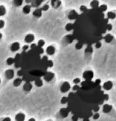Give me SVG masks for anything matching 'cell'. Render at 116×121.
<instances>
[{
    "label": "cell",
    "instance_id": "obj_30",
    "mask_svg": "<svg viewBox=\"0 0 116 121\" xmlns=\"http://www.w3.org/2000/svg\"><path fill=\"white\" fill-rule=\"evenodd\" d=\"M100 10L102 11H103V12H104L107 11V5L103 4H101L100 5L99 7Z\"/></svg>",
    "mask_w": 116,
    "mask_h": 121
},
{
    "label": "cell",
    "instance_id": "obj_42",
    "mask_svg": "<svg viewBox=\"0 0 116 121\" xmlns=\"http://www.w3.org/2000/svg\"><path fill=\"white\" fill-rule=\"evenodd\" d=\"M2 37H3V35L0 32V40L2 38Z\"/></svg>",
    "mask_w": 116,
    "mask_h": 121
},
{
    "label": "cell",
    "instance_id": "obj_13",
    "mask_svg": "<svg viewBox=\"0 0 116 121\" xmlns=\"http://www.w3.org/2000/svg\"><path fill=\"white\" fill-rule=\"evenodd\" d=\"M69 113V110L66 108H62L59 111V114L61 117L64 118H66Z\"/></svg>",
    "mask_w": 116,
    "mask_h": 121
},
{
    "label": "cell",
    "instance_id": "obj_40",
    "mask_svg": "<svg viewBox=\"0 0 116 121\" xmlns=\"http://www.w3.org/2000/svg\"><path fill=\"white\" fill-rule=\"evenodd\" d=\"M17 75L21 77L23 75V72H22L21 70H19L18 72H17Z\"/></svg>",
    "mask_w": 116,
    "mask_h": 121
},
{
    "label": "cell",
    "instance_id": "obj_39",
    "mask_svg": "<svg viewBox=\"0 0 116 121\" xmlns=\"http://www.w3.org/2000/svg\"><path fill=\"white\" fill-rule=\"evenodd\" d=\"M39 49V52L40 54H42L44 52V50L43 48H38Z\"/></svg>",
    "mask_w": 116,
    "mask_h": 121
},
{
    "label": "cell",
    "instance_id": "obj_37",
    "mask_svg": "<svg viewBox=\"0 0 116 121\" xmlns=\"http://www.w3.org/2000/svg\"><path fill=\"white\" fill-rule=\"evenodd\" d=\"M2 120L4 121H11V119L10 117H3V118L2 119Z\"/></svg>",
    "mask_w": 116,
    "mask_h": 121
},
{
    "label": "cell",
    "instance_id": "obj_31",
    "mask_svg": "<svg viewBox=\"0 0 116 121\" xmlns=\"http://www.w3.org/2000/svg\"><path fill=\"white\" fill-rule=\"evenodd\" d=\"M89 9V8H88V7L85 5H82L81 6H80L79 7V11L81 13H83V12L87 11Z\"/></svg>",
    "mask_w": 116,
    "mask_h": 121
},
{
    "label": "cell",
    "instance_id": "obj_25",
    "mask_svg": "<svg viewBox=\"0 0 116 121\" xmlns=\"http://www.w3.org/2000/svg\"><path fill=\"white\" fill-rule=\"evenodd\" d=\"M7 12V10L5 6L0 5V17H4L5 16Z\"/></svg>",
    "mask_w": 116,
    "mask_h": 121
},
{
    "label": "cell",
    "instance_id": "obj_1",
    "mask_svg": "<svg viewBox=\"0 0 116 121\" xmlns=\"http://www.w3.org/2000/svg\"><path fill=\"white\" fill-rule=\"evenodd\" d=\"M109 20L99 8H90L79 14L73 23V35L83 46H93L103 40Z\"/></svg>",
    "mask_w": 116,
    "mask_h": 121
},
{
    "label": "cell",
    "instance_id": "obj_43",
    "mask_svg": "<svg viewBox=\"0 0 116 121\" xmlns=\"http://www.w3.org/2000/svg\"><path fill=\"white\" fill-rule=\"evenodd\" d=\"M1 83V78H0V85Z\"/></svg>",
    "mask_w": 116,
    "mask_h": 121
},
{
    "label": "cell",
    "instance_id": "obj_41",
    "mask_svg": "<svg viewBox=\"0 0 116 121\" xmlns=\"http://www.w3.org/2000/svg\"><path fill=\"white\" fill-rule=\"evenodd\" d=\"M28 121H36V119L34 118V117H31V118H30L29 120H28Z\"/></svg>",
    "mask_w": 116,
    "mask_h": 121
},
{
    "label": "cell",
    "instance_id": "obj_15",
    "mask_svg": "<svg viewBox=\"0 0 116 121\" xmlns=\"http://www.w3.org/2000/svg\"><path fill=\"white\" fill-rule=\"evenodd\" d=\"M26 118L25 114L22 112H19L17 113L15 117V119L17 121H25Z\"/></svg>",
    "mask_w": 116,
    "mask_h": 121
},
{
    "label": "cell",
    "instance_id": "obj_38",
    "mask_svg": "<svg viewBox=\"0 0 116 121\" xmlns=\"http://www.w3.org/2000/svg\"><path fill=\"white\" fill-rule=\"evenodd\" d=\"M30 47V48H31V49H34V48H36L37 47V44H35L31 43Z\"/></svg>",
    "mask_w": 116,
    "mask_h": 121
},
{
    "label": "cell",
    "instance_id": "obj_4",
    "mask_svg": "<svg viewBox=\"0 0 116 121\" xmlns=\"http://www.w3.org/2000/svg\"><path fill=\"white\" fill-rule=\"evenodd\" d=\"M112 88L107 91L108 99L106 104H108L112 106L116 109V80L112 81Z\"/></svg>",
    "mask_w": 116,
    "mask_h": 121
},
{
    "label": "cell",
    "instance_id": "obj_34",
    "mask_svg": "<svg viewBox=\"0 0 116 121\" xmlns=\"http://www.w3.org/2000/svg\"><path fill=\"white\" fill-rule=\"evenodd\" d=\"M5 26V22L4 20H0V30L2 29Z\"/></svg>",
    "mask_w": 116,
    "mask_h": 121
},
{
    "label": "cell",
    "instance_id": "obj_28",
    "mask_svg": "<svg viewBox=\"0 0 116 121\" xmlns=\"http://www.w3.org/2000/svg\"><path fill=\"white\" fill-rule=\"evenodd\" d=\"M45 44V41L43 39H40L37 42V47L38 48H43Z\"/></svg>",
    "mask_w": 116,
    "mask_h": 121
},
{
    "label": "cell",
    "instance_id": "obj_20",
    "mask_svg": "<svg viewBox=\"0 0 116 121\" xmlns=\"http://www.w3.org/2000/svg\"><path fill=\"white\" fill-rule=\"evenodd\" d=\"M31 10V7L29 4H27L22 8V13L25 15H28L30 13Z\"/></svg>",
    "mask_w": 116,
    "mask_h": 121
},
{
    "label": "cell",
    "instance_id": "obj_24",
    "mask_svg": "<svg viewBox=\"0 0 116 121\" xmlns=\"http://www.w3.org/2000/svg\"><path fill=\"white\" fill-rule=\"evenodd\" d=\"M23 0H12V4L16 7H20L22 6Z\"/></svg>",
    "mask_w": 116,
    "mask_h": 121
},
{
    "label": "cell",
    "instance_id": "obj_22",
    "mask_svg": "<svg viewBox=\"0 0 116 121\" xmlns=\"http://www.w3.org/2000/svg\"><path fill=\"white\" fill-rule=\"evenodd\" d=\"M112 84H113L112 81H109L106 82L104 83V84L103 86V88L107 91L112 88Z\"/></svg>",
    "mask_w": 116,
    "mask_h": 121
},
{
    "label": "cell",
    "instance_id": "obj_5",
    "mask_svg": "<svg viewBox=\"0 0 116 121\" xmlns=\"http://www.w3.org/2000/svg\"><path fill=\"white\" fill-rule=\"evenodd\" d=\"M96 121H116V109L113 107L108 112H101Z\"/></svg>",
    "mask_w": 116,
    "mask_h": 121
},
{
    "label": "cell",
    "instance_id": "obj_14",
    "mask_svg": "<svg viewBox=\"0 0 116 121\" xmlns=\"http://www.w3.org/2000/svg\"><path fill=\"white\" fill-rule=\"evenodd\" d=\"M33 87V84L31 83L30 82H26L24 84L22 88L25 92H29L32 89Z\"/></svg>",
    "mask_w": 116,
    "mask_h": 121
},
{
    "label": "cell",
    "instance_id": "obj_16",
    "mask_svg": "<svg viewBox=\"0 0 116 121\" xmlns=\"http://www.w3.org/2000/svg\"><path fill=\"white\" fill-rule=\"evenodd\" d=\"M43 11L41 8H37L34 10L32 12V15L34 17L36 18H39L42 16Z\"/></svg>",
    "mask_w": 116,
    "mask_h": 121
},
{
    "label": "cell",
    "instance_id": "obj_27",
    "mask_svg": "<svg viewBox=\"0 0 116 121\" xmlns=\"http://www.w3.org/2000/svg\"><path fill=\"white\" fill-rule=\"evenodd\" d=\"M51 5L55 7H59L61 5V1L60 0H52Z\"/></svg>",
    "mask_w": 116,
    "mask_h": 121
},
{
    "label": "cell",
    "instance_id": "obj_18",
    "mask_svg": "<svg viewBox=\"0 0 116 121\" xmlns=\"http://www.w3.org/2000/svg\"><path fill=\"white\" fill-rule=\"evenodd\" d=\"M22 82H23V79L19 77L15 78L13 80L12 84L14 87L17 88L19 87L22 84Z\"/></svg>",
    "mask_w": 116,
    "mask_h": 121
},
{
    "label": "cell",
    "instance_id": "obj_3",
    "mask_svg": "<svg viewBox=\"0 0 116 121\" xmlns=\"http://www.w3.org/2000/svg\"><path fill=\"white\" fill-rule=\"evenodd\" d=\"M90 69L94 73V80L101 83L116 80V38L108 42L102 41L101 46H93Z\"/></svg>",
    "mask_w": 116,
    "mask_h": 121
},
{
    "label": "cell",
    "instance_id": "obj_8",
    "mask_svg": "<svg viewBox=\"0 0 116 121\" xmlns=\"http://www.w3.org/2000/svg\"><path fill=\"white\" fill-rule=\"evenodd\" d=\"M4 76L6 79L11 80L15 77V71L11 69H7L5 72Z\"/></svg>",
    "mask_w": 116,
    "mask_h": 121
},
{
    "label": "cell",
    "instance_id": "obj_2",
    "mask_svg": "<svg viewBox=\"0 0 116 121\" xmlns=\"http://www.w3.org/2000/svg\"><path fill=\"white\" fill-rule=\"evenodd\" d=\"M101 83L99 79L84 80L78 89L72 93V98L76 100V107H73V115L77 119L90 120L107 100L108 95L103 90Z\"/></svg>",
    "mask_w": 116,
    "mask_h": 121
},
{
    "label": "cell",
    "instance_id": "obj_7",
    "mask_svg": "<svg viewBox=\"0 0 116 121\" xmlns=\"http://www.w3.org/2000/svg\"><path fill=\"white\" fill-rule=\"evenodd\" d=\"M78 15L79 14L77 11L74 9H72L69 12L67 15V18L69 21H75L77 18Z\"/></svg>",
    "mask_w": 116,
    "mask_h": 121
},
{
    "label": "cell",
    "instance_id": "obj_11",
    "mask_svg": "<svg viewBox=\"0 0 116 121\" xmlns=\"http://www.w3.org/2000/svg\"><path fill=\"white\" fill-rule=\"evenodd\" d=\"M35 39V36L33 34H27L25 38H24V41L27 44H31L34 41Z\"/></svg>",
    "mask_w": 116,
    "mask_h": 121
},
{
    "label": "cell",
    "instance_id": "obj_17",
    "mask_svg": "<svg viewBox=\"0 0 116 121\" xmlns=\"http://www.w3.org/2000/svg\"><path fill=\"white\" fill-rule=\"evenodd\" d=\"M106 17L108 20H114L116 19V13L114 11H109L107 13Z\"/></svg>",
    "mask_w": 116,
    "mask_h": 121
},
{
    "label": "cell",
    "instance_id": "obj_9",
    "mask_svg": "<svg viewBox=\"0 0 116 121\" xmlns=\"http://www.w3.org/2000/svg\"><path fill=\"white\" fill-rule=\"evenodd\" d=\"M55 77V74L52 72H48L44 74L43 78L44 81L47 83L51 82Z\"/></svg>",
    "mask_w": 116,
    "mask_h": 121
},
{
    "label": "cell",
    "instance_id": "obj_19",
    "mask_svg": "<svg viewBox=\"0 0 116 121\" xmlns=\"http://www.w3.org/2000/svg\"><path fill=\"white\" fill-rule=\"evenodd\" d=\"M100 5V2L99 0H92L90 3V6L91 7V8H98Z\"/></svg>",
    "mask_w": 116,
    "mask_h": 121
},
{
    "label": "cell",
    "instance_id": "obj_26",
    "mask_svg": "<svg viewBox=\"0 0 116 121\" xmlns=\"http://www.w3.org/2000/svg\"><path fill=\"white\" fill-rule=\"evenodd\" d=\"M15 62V59L11 57H8L6 59V64L8 66L12 65Z\"/></svg>",
    "mask_w": 116,
    "mask_h": 121
},
{
    "label": "cell",
    "instance_id": "obj_36",
    "mask_svg": "<svg viewBox=\"0 0 116 121\" xmlns=\"http://www.w3.org/2000/svg\"><path fill=\"white\" fill-rule=\"evenodd\" d=\"M29 49V46L28 44H25L22 46V49L24 51H26Z\"/></svg>",
    "mask_w": 116,
    "mask_h": 121
},
{
    "label": "cell",
    "instance_id": "obj_12",
    "mask_svg": "<svg viewBox=\"0 0 116 121\" xmlns=\"http://www.w3.org/2000/svg\"><path fill=\"white\" fill-rule=\"evenodd\" d=\"M45 52L47 55L50 56L54 55L56 52V48L54 45H50L47 47Z\"/></svg>",
    "mask_w": 116,
    "mask_h": 121
},
{
    "label": "cell",
    "instance_id": "obj_32",
    "mask_svg": "<svg viewBox=\"0 0 116 121\" xmlns=\"http://www.w3.org/2000/svg\"><path fill=\"white\" fill-rule=\"evenodd\" d=\"M41 8L43 11H48L50 9V6H49V5H48L47 4H44V6H43L41 7Z\"/></svg>",
    "mask_w": 116,
    "mask_h": 121
},
{
    "label": "cell",
    "instance_id": "obj_29",
    "mask_svg": "<svg viewBox=\"0 0 116 121\" xmlns=\"http://www.w3.org/2000/svg\"><path fill=\"white\" fill-rule=\"evenodd\" d=\"M69 102V97L66 96H63L61 98L60 101V103L61 104H66L67 103H68Z\"/></svg>",
    "mask_w": 116,
    "mask_h": 121
},
{
    "label": "cell",
    "instance_id": "obj_23",
    "mask_svg": "<svg viewBox=\"0 0 116 121\" xmlns=\"http://www.w3.org/2000/svg\"><path fill=\"white\" fill-rule=\"evenodd\" d=\"M34 84L36 87H37L38 88H40L43 86V85L44 84V83H43L42 79L39 78H37L35 80V81L34 82Z\"/></svg>",
    "mask_w": 116,
    "mask_h": 121
},
{
    "label": "cell",
    "instance_id": "obj_10",
    "mask_svg": "<svg viewBox=\"0 0 116 121\" xmlns=\"http://www.w3.org/2000/svg\"><path fill=\"white\" fill-rule=\"evenodd\" d=\"M21 48V44L18 41H15L12 43L10 47V51L12 53H15L19 51Z\"/></svg>",
    "mask_w": 116,
    "mask_h": 121
},
{
    "label": "cell",
    "instance_id": "obj_35",
    "mask_svg": "<svg viewBox=\"0 0 116 121\" xmlns=\"http://www.w3.org/2000/svg\"><path fill=\"white\" fill-rule=\"evenodd\" d=\"M81 80L80 78H77L73 80V83L74 84H79L80 83Z\"/></svg>",
    "mask_w": 116,
    "mask_h": 121
},
{
    "label": "cell",
    "instance_id": "obj_6",
    "mask_svg": "<svg viewBox=\"0 0 116 121\" xmlns=\"http://www.w3.org/2000/svg\"><path fill=\"white\" fill-rule=\"evenodd\" d=\"M71 88V85L68 81H64L61 83L60 88V91L62 94L68 92Z\"/></svg>",
    "mask_w": 116,
    "mask_h": 121
},
{
    "label": "cell",
    "instance_id": "obj_33",
    "mask_svg": "<svg viewBox=\"0 0 116 121\" xmlns=\"http://www.w3.org/2000/svg\"><path fill=\"white\" fill-rule=\"evenodd\" d=\"M47 66L48 68H52L54 66V62L52 60H48L47 62Z\"/></svg>",
    "mask_w": 116,
    "mask_h": 121
},
{
    "label": "cell",
    "instance_id": "obj_21",
    "mask_svg": "<svg viewBox=\"0 0 116 121\" xmlns=\"http://www.w3.org/2000/svg\"><path fill=\"white\" fill-rule=\"evenodd\" d=\"M73 29V23L69 22L67 23L64 26V30L68 32H71Z\"/></svg>",
    "mask_w": 116,
    "mask_h": 121
}]
</instances>
